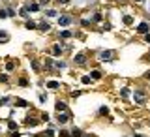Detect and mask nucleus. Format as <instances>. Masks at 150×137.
<instances>
[{
	"label": "nucleus",
	"instance_id": "f257e3e1",
	"mask_svg": "<svg viewBox=\"0 0 150 137\" xmlns=\"http://www.w3.org/2000/svg\"><path fill=\"white\" fill-rule=\"evenodd\" d=\"M133 100L137 105H144L146 103V92L143 90V88H137V90L133 92Z\"/></svg>",
	"mask_w": 150,
	"mask_h": 137
},
{
	"label": "nucleus",
	"instance_id": "f03ea898",
	"mask_svg": "<svg viewBox=\"0 0 150 137\" xmlns=\"http://www.w3.org/2000/svg\"><path fill=\"white\" fill-rule=\"evenodd\" d=\"M112 56H115L112 51H101V53H100V60H101V62H111Z\"/></svg>",
	"mask_w": 150,
	"mask_h": 137
},
{
	"label": "nucleus",
	"instance_id": "7ed1b4c3",
	"mask_svg": "<svg viewBox=\"0 0 150 137\" xmlns=\"http://www.w3.org/2000/svg\"><path fill=\"white\" fill-rule=\"evenodd\" d=\"M148 23H141V25L137 26V32H139V34H146V32H148Z\"/></svg>",
	"mask_w": 150,
	"mask_h": 137
},
{
	"label": "nucleus",
	"instance_id": "20e7f679",
	"mask_svg": "<svg viewBox=\"0 0 150 137\" xmlns=\"http://www.w3.org/2000/svg\"><path fill=\"white\" fill-rule=\"evenodd\" d=\"M69 23H71V17H68V15H64V17L58 19V25H62V26H68Z\"/></svg>",
	"mask_w": 150,
	"mask_h": 137
},
{
	"label": "nucleus",
	"instance_id": "39448f33",
	"mask_svg": "<svg viewBox=\"0 0 150 137\" xmlns=\"http://www.w3.org/2000/svg\"><path fill=\"white\" fill-rule=\"evenodd\" d=\"M75 62H77L79 66H83L84 62H86V58H84V53H79V55H75Z\"/></svg>",
	"mask_w": 150,
	"mask_h": 137
},
{
	"label": "nucleus",
	"instance_id": "423d86ee",
	"mask_svg": "<svg viewBox=\"0 0 150 137\" xmlns=\"http://www.w3.org/2000/svg\"><path fill=\"white\" fill-rule=\"evenodd\" d=\"M68 120H69V115H68V113H64V111H62V115L58 113V122H60V124H66Z\"/></svg>",
	"mask_w": 150,
	"mask_h": 137
},
{
	"label": "nucleus",
	"instance_id": "0eeeda50",
	"mask_svg": "<svg viewBox=\"0 0 150 137\" xmlns=\"http://www.w3.org/2000/svg\"><path fill=\"white\" fill-rule=\"evenodd\" d=\"M54 107H56V111H58V113H60V111H66V103H64V102H56Z\"/></svg>",
	"mask_w": 150,
	"mask_h": 137
},
{
	"label": "nucleus",
	"instance_id": "6e6552de",
	"mask_svg": "<svg viewBox=\"0 0 150 137\" xmlns=\"http://www.w3.org/2000/svg\"><path fill=\"white\" fill-rule=\"evenodd\" d=\"M25 124H26V126H36V124H38V120H36V119H30V116H28V119L25 120Z\"/></svg>",
	"mask_w": 150,
	"mask_h": 137
},
{
	"label": "nucleus",
	"instance_id": "1a4fd4ad",
	"mask_svg": "<svg viewBox=\"0 0 150 137\" xmlns=\"http://www.w3.org/2000/svg\"><path fill=\"white\" fill-rule=\"evenodd\" d=\"M53 55H56V56L62 55V47H60V45H54V47H53Z\"/></svg>",
	"mask_w": 150,
	"mask_h": 137
},
{
	"label": "nucleus",
	"instance_id": "9d476101",
	"mask_svg": "<svg viewBox=\"0 0 150 137\" xmlns=\"http://www.w3.org/2000/svg\"><path fill=\"white\" fill-rule=\"evenodd\" d=\"M15 103H17L19 107H28V102H25V100H19V98L15 100Z\"/></svg>",
	"mask_w": 150,
	"mask_h": 137
},
{
	"label": "nucleus",
	"instance_id": "9b49d317",
	"mask_svg": "<svg viewBox=\"0 0 150 137\" xmlns=\"http://www.w3.org/2000/svg\"><path fill=\"white\" fill-rule=\"evenodd\" d=\"M40 30H43V32H47V30H51V26L47 25V23H40Z\"/></svg>",
	"mask_w": 150,
	"mask_h": 137
},
{
	"label": "nucleus",
	"instance_id": "f8f14e48",
	"mask_svg": "<svg viewBox=\"0 0 150 137\" xmlns=\"http://www.w3.org/2000/svg\"><path fill=\"white\" fill-rule=\"evenodd\" d=\"M26 8L30 9V11H38V9H40V6H38V4H28Z\"/></svg>",
	"mask_w": 150,
	"mask_h": 137
},
{
	"label": "nucleus",
	"instance_id": "ddd939ff",
	"mask_svg": "<svg viewBox=\"0 0 150 137\" xmlns=\"http://www.w3.org/2000/svg\"><path fill=\"white\" fill-rule=\"evenodd\" d=\"M90 75H92V79H101V73L98 72V70H94V72H92Z\"/></svg>",
	"mask_w": 150,
	"mask_h": 137
},
{
	"label": "nucleus",
	"instance_id": "4468645a",
	"mask_svg": "<svg viewBox=\"0 0 150 137\" xmlns=\"http://www.w3.org/2000/svg\"><path fill=\"white\" fill-rule=\"evenodd\" d=\"M120 94H122V98H128L129 96V88H122Z\"/></svg>",
	"mask_w": 150,
	"mask_h": 137
},
{
	"label": "nucleus",
	"instance_id": "2eb2a0df",
	"mask_svg": "<svg viewBox=\"0 0 150 137\" xmlns=\"http://www.w3.org/2000/svg\"><path fill=\"white\" fill-rule=\"evenodd\" d=\"M47 87H49V88H58V83H56V81H49Z\"/></svg>",
	"mask_w": 150,
	"mask_h": 137
},
{
	"label": "nucleus",
	"instance_id": "dca6fc26",
	"mask_svg": "<svg viewBox=\"0 0 150 137\" xmlns=\"http://www.w3.org/2000/svg\"><path fill=\"white\" fill-rule=\"evenodd\" d=\"M8 128H9V130H17V124H15L13 120H9V122H8Z\"/></svg>",
	"mask_w": 150,
	"mask_h": 137
},
{
	"label": "nucleus",
	"instance_id": "f3484780",
	"mask_svg": "<svg viewBox=\"0 0 150 137\" xmlns=\"http://www.w3.org/2000/svg\"><path fill=\"white\" fill-rule=\"evenodd\" d=\"M26 28H28V30H34V28H36V23L28 21V23H26Z\"/></svg>",
	"mask_w": 150,
	"mask_h": 137
},
{
	"label": "nucleus",
	"instance_id": "a211bd4d",
	"mask_svg": "<svg viewBox=\"0 0 150 137\" xmlns=\"http://www.w3.org/2000/svg\"><path fill=\"white\" fill-rule=\"evenodd\" d=\"M0 40H2V41H8V40H9V36L6 34V32H0Z\"/></svg>",
	"mask_w": 150,
	"mask_h": 137
},
{
	"label": "nucleus",
	"instance_id": "6ab92c4d",
	"mask_svg": "<svg viewBox=\"0 0 150 137\" xmlns=\"http://www.w3.org/2000/svg\"><path fill=\"white\" fill-rule=\"evenodd\" d=\"M28 11H30L28 8H23V9H21V17H28Z\"/></svg>",
	"mask_w": 150,
	"mask_h": 137
},
{
	"label": "nucleus",
	"instance_id": "aec40b11",
	"mask_svg": "<svg viewBox=\"0 0 150 137\" xmlns=\"http://www.w3.org/2000/svg\"><path fill=\"white\" fill-rule=\"evenodd\" d=\"M71 137H83L81 130H75V128H73V135H71Z\"/></svg>",
	"mask_w": 150,
	"mask_h": 137
},
{
	"label": "nucleus",
	"instance_id": "412c9836",
	"mask_svg": "<svg viewBox=\"0 0 150 137\" xmlns=\"http://www.w3.org/2000/svg\"><path fill=\"white\" fill-rule=\"evenodd\" d=\"M54 66H56V68H60V70H62V68H66V64H64V62H60V60H56V62H54Z\"/></svg>",
	"mask_w": 150,
	"mask_h": 137
},
{
	"label": "nucleus",
	"instance_id": "4be33fe9",
	"mask_svg": "<svg viewBox=\"0 0 150 137\" xmlns=\"http://www.w3.org/2000/svg\"><path fill=\"white\" fill-rule=\"evenodd\" d=\"M60 36H62V38H69V36H71V32H69V30H64V32H60Z\"/></svg>",
	"mask_w": 150,
	"mask_h": 137
},
{
	"label": "nucleus",
	"instance_id": "5701e85b",
	"mask_svg": "<svg viewBox=\"0 0 150 137\" xmlns=\"http://www.w3.org/2000/svg\"><path fill=\"white\" fill-rule=\"evenodd\" d=\"M81 81H83L84 84H88V83H90V77H88V75H83V79H81Z\"/></svg>",
	"mask_w": 150,
	"mask_h": 137
},
{
	"label": "nucleus",
	"instance_id": "b1692460",
	"mask_svg": "<svg viewBox=\"0 0 150 137\" xmlns=\"http://www.w3.org/2000/svg\"><path fill=\"white\" fill-rule=\"evenodd\" d=\"M45 15H49V17H54V15H56V11H54V9H49V11H45Z\"/></svg>",
	"mask_w": 150,
	"mask_h": 137
},
{
	"label": "nucleus",
	"instance_id": "393cba45",
	"mask_svg": "<svg viewBox=\"0 0 150 137\" xmlns=\"http://www.w3.org/2000/svg\"><path fill=\"white\" fill-rule=\"evenodd\" d=\"M131 21H133V19H131L129 15H126V17H124V23H126V25H131Z\"/></svg>",
	"mask_w": 150,
	"mask_h": 137
},
{
	"label": "nucleus",
	"instance_id": "a878e982",
	"mask_svg": "<svg viewBox=\"0 0 150 137\" xmlns=\"http://www.w3.org/2000/svg\"><path fill=\"white\" fill-rule=\"evenodd\" d=\"M8 17V11H4V9H0V19H6Z\"/></svg>",
	"mask_w": 150,
	"mask_h": 137
},
{
	"label": "nucleus",
	"instance_id": "bb28decb",
	"mask_svg": "<svg viewBox=\"0 0 150 137\" xmlns=\"http://www.w3.org/2000/svg\"><path fill=\"white\" fill-rule=\"evenodd\" d=\"M32 68H34V70H36V72H38V70H40V64H38V62H36V60H32Z\"/></svg>",
	"mask_w": 150,
	"mask_h": 137
},
{
	"label": "nucleus",
	"instance_id": "cd10ccee",
	"mask_svg": "<svg viewBox=\"0 0 150 137\" xmlns=\"http://www.w3.org/2000/svg\"><path fill=\"white\" fill-rule=\"evenodd\" d=\"M19 84H21V87H26V84H28V81H26V79H25V77H23V79H21V81H19Z\"/></svg>",
	"mask_w": 150,
	"mask_h": 137
},
{
	"label": "nucleus",
	"instance_id": "c85d7f7f",
	"mask_svg": "<svg viewBox=\"0 0 150 137\" xmlns=\"http://www.w3.org/2000/svg\"><path fill=\"white\" fill-rule=\"evenodd\" d=\"M94 21H96V23L101 21V15H100V13H96V15H94Z\"/></svg>",
	"mask_w": 150,
	"mask_h": 137
},
{
	"label": "nucleus",
	"instance_id": "c756f323",
	"mask_svg": "<svg viewBox=\"0 0 150 137\" xmlns=\"http://www.w3.org/2000/svg\"><path fill=\"white\" fill-rule=\"evenodd\" d=\"M9 102V98H2V100H0V105H4V103H8Z\"/></svg>",
	"mask_w": 150,
	"mask_h": 137
},
{
	"label": "nucleus",
	"instance_id": "7c9ffc66",
	"mask_svg": "<svg viewBox=\"0 0 150 137\" xmlns=\"http://www.w3.org/2000/svg\"><path fill=\"white\" fill-rule=\"evenodd\" d=\"M60 137H71V135H69L68 131H60Z\"/></svg>",
	"mask_w": 150,
	"mask_h": 137
},
{
	"label": "nucleus",
	"instance_id": "2f4dec72",
	"mask_svg": "<svg viewBox=\"0 0 150 137\" xmlns=\"http://www.w3.org/2000/svg\"><path fill=\"white\" fill-rule=\"evenodd\" d=\"M56 2H58V4H68L69 0H56Z\"/></svg>",
	"mask_w": 150,
	"mask_h": 137
},
{
	"label": "nucleus",
	"instance_id": "473e14b6",
	"mask_svg": "<svg viewBox=\"0 0 150 137\" xmlns=\"http://www.w3.org/2000/svg\"><path fill=\"white\" fill-rule=\"evenodd\" d=\"M144 40H146L148 43H150V34H144Z\"/></svg>",
	"mask_w": 150,
	"mask_h": 137
},
{
	"label": "nucleus",
	"instance_id": "72a5a7b5",
	"mask_svg": "<svg viewBox=\"0 0 150 137\" xmlns=\"http://www.w3.org/2000/svg\"><path fill=\"white\" fill-rule=\"evenodd\" d=\"M144 77H146V79H148V81H150V72H146V75H144Z\"/></svg>",
	"mask_w": 150,
	"mask_h": 137
},
{
	"label": "nucleus",
	"instance_id": "f704fd0d",
	"mask_svg": "<svg viewBox=\"0 0 150 137\" xmlns=\"http://www.w3.org/2000/svg\"><path fill=\"white\" fill-rule=\"evenodd\" d=\"M135 2H139V4H141V2H144V0H135Z\"/></svg>",
	"mask_w": 150,
	"mask_h": 137
},
{
	"label": "nucleus",
	"instance_id": "c9c22d12",
	"mask_svg": "<svg viewBox=\"0 0 150 137\" xmlns=\"http://www.w3.org/2000/svg\"><path fill=\"white\" fill-rule=\"evenodd\" d=\"M41 2H49V0H41Z\"/></svg>",
	"mask_w": 150,
	"mask_h": 137
},
{
	"label": "nucleus",
	"instance_id": "e433bc0d",
	"mask_svg": "<svg viewBox=\"0 0 150 137\" xmlns=\"http://www.w3.org/2000/svg\"><path fill=\"white\" fill-rule=\"evenodd\" d=\"M94 137H96V135H94Z\"/></svg>",
	"mask_w": 150,
	"mask_h": 137
}]
</instances>
